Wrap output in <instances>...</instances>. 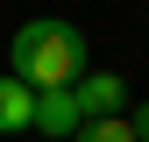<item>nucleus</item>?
Returning a JSON list of instances; mask_svg holds the SVG:
<instances>
[{"label": "nucleus", "mask_w": 149, "mask_h": 142, "mask_svg": "<svg viewBox=\"0 0 149 142\" xmlns=\"http://www.w3.org/2000/svg\"><path fill=\"white\" fill-rule=\"evenodd\" d=\"M92 71V50L78 22H64V14H36V22L14 29L7 43V78H22L29 93H57V85H78Z\"/></svg>", "instance_id": "nucleus-1"}, {"label": "nucleus", "mask_w": 149, "mask_h": 142, "mask_svg": "<svg viewBox=\"0 0 149 142\" xmlns=\"http://www.w3.org/2000/svg\"><path fill=\"white\" fill-rule=\"evenodd\" d=\"M71 100H78L85 121H107V114L128 106V78H121V71H85V78L71 85Z\"/></svg>", "instance_id": "nucleus-2"}, {"label": "nucleus", "mask_w": 149, "mask_h": 142, "mask_svg": "<svg viewBox=\"0 0 149 142\" xmlns=\"http://www.w3.org/2000/svg\"><path fill=\"white\" fill-rule=\"evenodd\" d=\"M78 128H85V114H78V100H71V85H57V93H36V135L71 142Z\"/></svg>", "instance_id": "nucleus-3"}, {"label": "nucleus", "mask_w": 149, "mask_h": 142, "mask_svg": "<svg viewBox=\"0 0 149 142\" xmlns=\"http://www.w3.org/2000/svg\"><path fill=\"white\" fill-rule=\"evenodd\" d=\"M29 128H36V93L0 71V135H29Z\"/></svg>", "instance_id": "nucleus-4"}, {"label": "nucleus", "mask_w": 149, "mask_h": 142, "mask_svg": "<svg viewBox=\"0 0 149 142\" xmlns=\"http://www.w3.org/2000/svg\"><path fill=\"white\" fill-rule=\"evenodd\" d=\"M71 142H135V128H128V114H107V121H85Z\"/></svg>", "instance_id": "nucleus-5"}, {"label": "nucleus", "mask_w": 149, "mask_h": 142, "mask_svg": "<svg viewBox=\"0 0 149 142\" xmlns=\"http://www.w3.org/2000/svg\"><path fill=\"white\" fill-rule=\"evenodd\" d=\"M128 128H135V142H149V100L135 106V114H128Z\"/></svg>", "instance_id": "nucleus-6"}]
</instances>
